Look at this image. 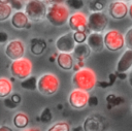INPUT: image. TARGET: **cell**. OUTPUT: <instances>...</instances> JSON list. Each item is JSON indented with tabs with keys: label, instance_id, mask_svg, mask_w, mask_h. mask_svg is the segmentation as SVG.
<instances>
[{
	"label": "cell",
	"instance_id": "52a82bcc",
	"mask_svg": "<svg viewBox=\"0 0 132 131\" xmlns=\"http://www.w3.org/2000/svg\"><path fill=\"white\" fill-rule=\"evenodd\" d=\"M108 26V18L103 11H92L88 17V28L91 32L102 33Z\"/></svg>",
	"mask_w": 132,
	"mask_h": 131
},
{
	"label": "cell",
	"instance_id": "836d02e7",
	"mask_svg": "<svg viewBox=\"0 0 132 131\" xmlns=\"http://www.w3.org/2000/svg\"><path fill=\"white\" fill-rule=\"evenodd\" d=\"M10 98L19 105L20 103H21V101H22V97H21V95L20 94H18V93H14V94H11V96H10Z\"/></svg>",
	"mask_w": 132,
	"mask_h": 131
},
{
	"label": "cell",
	"instance_id": "e0dca14e",
	"mask_svg": "<svg viewBox=\"0 0 132 131\" xmlns=\"http://www.w3.org/2000/svg\"><path fill=\"white\" fill-rule=\"evenodd\" d=\"M56 62L61 69L66 70V71L73 69V66H74V60H73V56L71 55V53H60L59 52Z\"/></svg>",
	"mask_w": 132,
	"mask_h": 131
},
{
	"label": "cell",
	"instance_id": "6da1fadb",
	"mask_svg": "<svg viewBox=\"0 0 132 131\" xmlns=\"http://www.w3.org/2000/svg\"><path fill=\"white\" fill-rule=\"evenodd\" d=\"M70 17L69 7L63 3H51L47 6L46 20L50 24L56 27H62L68 24Z\"/></svg>",
	"mask_w": 132,
	"mask_h": 131
},
{
	"label": "cell",
	"instance_id": "484cf974",
	"mask_svg": "<svg viewBox=\"0 0 132 131\" xmlns=\"http://www.w3.org/2000/svg\"><path fill=\"white\" fill-rule=\"evenodd\" d=\"M39 121H41L42 123H45V124H47V123H50L52 120H53V113H52V110H51V108L50 107H44L42 110H41V112H40V116H39V119H38Z\"/></svg>",
	"mask_w": 132,
	"mask_h": 131
},
{
	"label": "cell",
	"instance_id": "2e32d148",
	"mask_svg": "<svg viewBox=\"0 0 132 131\" xmlns=\"http://www.w3.org/2000/svg\"><path fill=\"white\" fill-rule=\"evenodd\" d=\"M84 130L86 131H97L104 129L105 123L101 116H89L84 122Z\"/></svg>",
	"mask_w": 132,
	"mask_h": 131
},
{
	"label": "cell",
	"instance_id": "f6af8a7d",
	"mask_svg": "<svg viewBox=\"0 0 132 131\" xmlns=\"http://www.w3.org/2000/svg\"><path fill=\"white\" fill-rule=\"evenodd\" d=\"M122 1H128V0H122Z\"/></svg>",
	"mask_w": 132,
	"mask_h": 131
},
{
	"label": "cell",
	"instance_id": "ffe728a7",
	"mask_svg": "<svg viewBox=\"0 0 132 131\" xmlns=\"http://www.w3.org/2000/svg\"><path fill=\"white\" fill-rule=\"evenodd\" d=\"M13 125L15 126V128L21 129V130H26L28 125H29V117L27 113L23 112V111H19L16 113H14L13 119H12Z\"/></svg>",
	"mask_w": 132,
	"mask_h": 131
},
{
	"label": "cell",
	"instance_id": "44dd1931",
	"mask_svg": "<svg viewBox=\"0 0 132 131\" xmlns=\"http://www.w3.org/2000/svg\"><path fill=\"white\" fill-rule=\"evenodd\" d=\"M12 83L10 79L2 76L0 77V97L5 98L8 97V95L11 94L12 92Z\"/></svg>",
	"mask_w": 132,
	"mask_h": 131
},
{
	"label": "cell",
	"instance_id": "30bf717a",
	"mask_svg": "<svg viewBox=\"0 0 132 131\" xmlns=\"http://www.w3.org/2000/svg\"><path fill=\"white\" fill-rule=\"evenodd\" d=\"M76 44L77 43L73 37V32H66L60 35L55 41L56 48L60 53H73Z\"/></svg>",
	"mask_w": 132,
	"mask_h": 131
},
{
	"label": "cell",
	"instance_id": "7c38bea8",
	"mask_svg": "<svg viewBox=\"0 0 132 131\" xmlns=\"http://www.w3.org/2000/svg\"><path fill=\"white\" fill-rule=\"evenodd\" d=\"M68 26L72 31L77 30H89L88 28V17L82 11H75L70 14L68 20Z\"/></svg>",
	"mask_w": 132,
	"mask_h": 131
},
{
	"label": "cell",
	"instance_id": "8d00e7d4",
	"mask_svg": "<svg viewBox=\"0 0 132 131\" xmlns=\"http://www.w3.org/2000/svg\"><path fill=\"white\" fill-rule=\"evenodd\" d=\"M0 130H1V131H3V130H7V131L9 130V131H11L12 129H11L10 127H6V126H1V127H0Z\"/></svg>",
	"mask_w": 132,
	"mask_h": 131
},
{
	"label": "cell",
	"instance_id": "f35d334b",
	"mask_svg": "<svg viewBox=\"0 0 132 131\" xmlns=\"http://www.w3.org/2000/svg\"><path fill=\"white\" fill-rule=\"evenodd\" d=\"M66 0H52V3H64Z\"/></svg>",
	"mask_w": 132,
	"mask_h": 131
},
{
	"label": "cell",
	"instance_id": "4fadbf2b",
	"mask_svg": "<svg viewBox=\"0 0 132 131\" xmlns=\"http://www.w3.org/2000/svg\"><path fill=\"white\" fill-rule=\"evenodd\" d=\"M87 43L95 53H100L105 47L104 45V35L99 32H91L88 36Z\"/></svg>",
	"mask_w": 132,
	"mask_h": 131
},
{
	"label": "cell",
	"instance_id": "cb8c5ba5",
	"mask_svg": "<svg viewBox=\"0 0 132 131\" xmlns=\"http://www.w3.org/2000/svg\"><path fill=\"white\" fill-rule=\"evenodd\" d=\"M71 128H70V125L68 122H65V121H59V122H56L54 123L51 127L47 128L48 131H69Z\"/></svg>",
	"mask_w": 132,
	"mask_h": 131
},
{
	"label": "cell",
	"instance_id": "603a6c76",
	"mask_svg": "<svg viewBox=\"0 0 132 131\" xmlns=\"http://www.w3.org/2000/svg\"><path fill=\"white\" fill-rule=\"evenodd\" d=\"M12 6L10 3H1L0 2V21L4 22L8 18H11L12 15Z\"/></svg>",
	"mask_w": 132,
	"mask_h": 131
},
{
	"label": "cell",
	"instance_id": "ac0fdd59",
	"mask_svg": "<svg viewBox=\"0 0 132 131\" xmlns=\"http://www.w3.org/2000/svg\"><path fill=\"white\" fill-rule=\"evenodd\" d=\"M46 46H47V43L43 38L34 37L30 40V51L32 55L39 56L43 54L44 51L46 50Z\"/></svg>",
	"mask_w": 132,
	"mask_h": 131
},
{
	"label": "cell",
	"instance_id": "d6986e66",
	"mask_svg": "<svg viewBox=\"0 0 132 131\" xmlns=\"http://www.w3.org/2000/svg\"><path fill=\"white\" fill-rule=\"evenodd\" d=\"M92 48L89 46V44L87 42L84 43H77L74 51H73V56L75 59L77 60H82L85 61L87 58H89V56L91 55Z\"/></svg>",
	"mask_w": 132,
	"mask_h": 131
},
{
	"label": "cell",
	"instance_id": "4316f807",
	"mask_svg": "<svg viewBox=\"0 0 132 131\" xmlns=\"http://www.w3.org/2000/svg\"><path fill=\"white\" fill-rule=\"evenodd\" d=\"M89 8L91 11H102V9L104 8V3L101 0H91Z\"/></svg>",
	"mask_w": 132,
	"mask_h": 131
},
{
	"label": "cell",
	"instance_id": "f1b7e54d",
	"mask_svg": "<svg viewBox=\"0 0 132 131\" xmlns=\"http://www.w3.org/2000/svg\"><path fill=\"white\" fill-rule=\"evenodd\" d=\"M125 46L132 50V27L129 28L125 33Z\"/></svg>",
	"mask_w": 132,
	"mask_h": 131
},
{
	"label": "cell",
	"instance_id": "d590c367",
	"mask_svg": "<svg viewBox=\"0 0 132 131\" xmlns=\"http://www.w3.org/2000/svg\"><path fill=\"white\" fill-rule=\"evenodd\" d=\"M128 15H129V18L132 20V2H131L130 5H129V12H128Z\"/></svg>",
	"mask_w": 132,
	"mask_h": 131
},
{
	"label": "cell",
	"instance_id": "d6a6232c",
	"mask_svg": "<svg viewBox=\"0 0 132 131\" xmlns=\"http://www.w3.org/2000/svg\"><path fill=\"white\" fill-rule=\"evenodd\" d=\"M8 41V34L5 31H0V43L3 44Z\"/></svg>",
	"mask_w": 132,
	"mask_h": 131
},
{
	"label": "cell",
	"instance_id": "ab89813d",
	"mask_svg": "<svg viewBox=\"0 0 132 131\" xmlns=\"http://www.w3.org/2000/svg\"><path fill=\"white\" fill-rule=\"evenodd\" d=\"M11 0H0L1 3H10Z\"/></svg>",
	"mask_w": 132,
	"mask_h": 131
},
{
	"label": "cell",
	"instance_id": "3957f363",
	"mask_svg": "<svg viewBox=\"0 0 132 131\" xmlns=\"http://www.w3.org/2000/svg\"><path fill=\"white\" fill-rule=\"evenodd\" d=\"M59 88L60 79L56 74L52 72H45L38 77L37 90L40 94L44 96H52L58 92Z\"/></svg>",
	"mask_w": 132,
	"mask_h": 131
},
{
	"label": "cell",
	"instance_id": "ba28073f",
	"mask_svg": "<svg viewBox=\"0 0 132 131\" xmlns=\"http://www.w3.org/2000/svg\"><path fill=\"white\" fill-rule=\"evenodd\" d=\"M89 94L88 91L75 88L68 95L69 105L74 109H84L89 105Z\"/></svg>",
	"mask_w": 132,
	"mask_h": 131
},
{
	"label": "cell",
	"instance_id": "b9f144b4",
	"mask_svg": "<svg viewBox=\"0 0 132 131\" xmlns=\"http://www.w3.org/2000/svg\"><path fill=\"white\" fill-rule=\"evenodd\" d=\"M27 130H39L38 128H30V129H27Z\"/></svg>",
	"mask_w": 132,
	"mask_h": 131
},
{
	"label": "cell",
	"instance_id": "8fae6325",
	"mask_svg": "<svg viewBox=\"0 0 132 131\" xmlns=\"http://www.w3.org/2000/svg\"><path fill=\"white\" fill-rule=\"evenodd\" d=\"M129 5L122 0H113L108 5V14L114 20H122L128 15Z\"/></svg>",
	"mask_w": 132,
	"mask_h": 131
},
{
	"label": "cell",
	"instance_id": "9c48e42d",
	"mask_svg": "<svg viewBox=\"0 0 132 131\" xmlns=\"http://www.w3.org/2000/svg\"><path fill=\"white\" fill-rule=\"evenodd\" d=\"M4 53L8 59L11 61L20 59L25 56L26 53V45L21 39H12L7 42L4 48Z\"/></svg>",
	"mask_w": 132,
	"mask_h": 131
},
{
	"label": "cell",
	"instance_id": "5bb4252c",
	"mask_svg": "<svg viewBox=\"0 0 132 131\" xmlns=\"http://www.w3.org/2000/svg\"><path fill=\"white\" fill-rule=\"evenodd\" d=\"M132 68V50L127 48L117 62V72H127Z\"/></svg>",
	"mask_w": 132,
	"mask_h": 131
},
{
	"label": "cell",
	"instance_id": "83f0119b",
	"mask_svg": "<svg viewBox=\"0 0 132 131\" xmlns=\"http://www.w3.org/2000/svg\"><path fill=\"white\" fill-rule=\"evenodd\" d=\"M84 4H85V3H84L82 0H66V5H67L69 8H71V9H76V10H78V9L82 8Z\"/></svg>",
	"mask_w": 132,
	"mask_h": 131
},
{
	"label": "cell",
	"instance_id": "d4e9b609",
	"mask_svg": "<svg viewBox=\"0 0 132 131\" xmlns=\"http://www.w3.org/2000/svg\"><path fill=\"white\" fill-rule=\"evenodd\" d=\"M88 30L84 31V30H77V31H73V37L76 41V43H84L87 42L88 39Z\"/></svg>",
	"mask_w": 132,
	"mask_h": 131
},
{
	"label": "cell",
	"instance_id": "e575fe53",
	"mask_svg": "<svg viewBox=\"0 0 132 131\" xmlns=\"http://www.w3.org/2000/svg\"><path fill=\"white\" fill-rule=\"evenodd\" d=\"M117 77H118V75H116L114 73H110V74L108 75V78H109V81H108V85H109V86H112Z\"/></svg>",
	"mask_w": 132,
	"mask_h": 131
},
{
	"label": "cell",
	"instance_id": "1f68e13d",
	"mask_svg": "<svg viewBox=\"0 0 132 131\" xmlns=\"http://www.w3.org/2000/svg\"><path fill=\"white\" fill-rule=\"evenodd\" d=\"M99 104V99L96 95H93L89 98V105L90 106H97Z\"/></svg>",
	"mask_w": 132,
	"mask_h": 131
},
{
	"label": "cell",
	"instance_id": "bcb514c9",
	"mask_svg": "<svg viewBox=\"0 0 132 131\" xmlns=\"http://www.w3.org/2000/svg\"><path fill=\"white\" fill-rule=\"evenodd\" d=\"M27 1H29V0H27Z\"/></svg>",
	"mask_w": 132,
	"mask_h": 131
},
{
	"label": "cell",
	"instance_id": "277c9868",
	"mask_svg": "<svg viewBox=\"0 0 132 131\" xmlns=\"http://www.w3.org/2000/svg\"><path fill=\"white\" fill-rule=\"evenodd\" d=\"M32 68H33L32 62L26 57H22L20 59L13 60L9 66L11 75L21 80H23L31 75Z\"/></svg>",
	"mask_w": 132,
	"mask_h": 131
},
{
	"label": "cell",
	"instance_id": "8992f818",
	"mask_svg": "<svg viewBox=\"0 0 132 131\" xmlns=\"http://www.w3.org/2000/svg\"><path fill=\"white\" fill-rule=\"evenodd\" d=\"M104 45L110 52L121 51L125 46V35L117 29H110L104 34Z\"/></svg>",
	"mask_w": 132,
	"mask_h": 131
},
{
	"label": "cell",
	"instance_id": "74e56055",
	"mask_svg": "<svg viewBox=\"0 0 132 131\" xmlns=\"http://www.w3.org/2000/svg\"><path fill=\"white\" fill-rule=\"evenodd\" d=\"M80 68H82V67H79V65L76 63V64H74V66H73V70L74 71H77V70H79Z\"/></svg>",
	"mask_w": 132,
	"mask_h": 131
},
{
	"label": "cell",
	"instance_id": "7bdbcfd3",
	"mask_svg": "<svg viewBox=\"0 0 132 131\" xmlns=\"http://www.w3.org/2000/svg\"><path fill=\"white\" fill-rule=\"evenodd\" d=\"M44 2H48V3H52V0H43Z\"/></svg>",
	"mask_w": 132,
	"mask_h": 131
},
{
	"label": "cell",
	"instance_id": "4dcf8cb0",
	"mask_svg": "<svg viewBox=\"0 0 132 131\" xmlns=\"http://www.w3.org/2000/svg\"><path fill=\"white\" fill-rule=\"evenodd\" d=\"M10 5H11L12 8L15 9V10H21V9H23V7H24L23 0H11V1H10Z\"/></svg>",
	"mask_w": 132,
	"mask_h": 131
},
{
	"label": "cell",
	"instance_id": "7a4b0ae2",
	"mask_svg": "<svg viewBox=\"0 0 132 131\" xmlns=\"http://www.w3.org/2000/svg\"><path fill=\"white\" fill-rule=\"evenodd\" d=\"M72 83L75 88L82 89L86 91H92L97 85L96 73L93 69L89 67H82L75 71L72 76Z\"/></svg>",
	"mask_w": 132,
	"mask_h": 131
},
{
	"label": "cell",
	"instance_id": "5b68a950",
	"mask_svg": "<svg viewBox=\"0 0 132 131\" xmlns=\"http://www.w3.org/2000/svg\"><path fill=\"white\" fill-rule=\"evenodd\" d=\"M25 11L33 22H40L46 18L47 6L43 0H29L25 4Z\"/></svg>",
	"mask_w": 132,
	"mask_h": 131
},
{
	"label": "cell",
	"instance_id": "ee69618b",
	"mask_svg": "<svg viewBox=\"0 0 132 131\" xmlns=\"http://www.w3.org/2000/svg\"><path fill=\"white\" fill-rule=\"evenodd\" d=\"M58 107H59V109H62V108H61V107H62V105H61V104H59V105H58Z\"/></svg>",
	"mask_w": 132,
	"mask_h": 131
},
{
	"label": "cell",
	"instance_id": "60d3db41",
	"mask_svg": "<svg viewBox=\"0 0 132 131\" xmlns=\"http://www.w3.org/2000/svg\"><path fill=\"white\" fill-rule=\"evenodd\" d=\"M129 84L132 86V72H131V74H130V77H129Z\"/></svg>",
	"mask_w": 132,
	"mask_h": 131
},
{
	"label": "cell",
	"instance_id": "f546056e",
	"mask_svg": "<svg viewBox=\"0 0 132 131\" xmlns=\"http://www.w3.org/2000/svg\"><path fill=\"white\" fill-rule=\"evenodd\" d=\"M3 104H4V106H5L6 108H8V109H13V108H15V107L18 106V104H16L11 98H7V97L3 98Z\"/></svg>",
	"mask_w": 132,
	"mask_h": 131
},
{
	"label": "cell",
	"instance_id": "7402d4cb",
	"mask_svg": "<svg viewBox=\"0 0 132 131\" xmlns=\"http://www.w3.org/2000/svg\"><path fill=\"white\" fill-rule=\"evenodd\" d=\"M37 83H38V78L35 75H30L21 81V88L27 91H34L37 89Z\"/></svg>",
	"mask_w": 132,
	"mask_h": 131
},
{
	"label": "cell",
	"instance_id": "9a60e30c",
	"mask_svg": "<svg viewBox=\"0 0 132 131\" xmlns=\"http://www.w3.org/2000/svg\"><path fill=\"white\" fill-rule=\"evenodd\" d=\"M10 23L15 29H25L30 24V18L26 13V11L16 10L14 13H12L10 18Z\"/></svg>",
	"mask_w": 132,
	"mask_h": 131
}]
</instances>
